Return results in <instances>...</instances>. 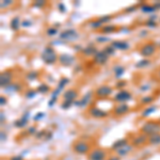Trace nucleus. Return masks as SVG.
<instances>
[{"mask_svg": "<svg viewBox=\"0 0 160 160\" xmlns=\"http://www.w3.org/2000/svg\"><path fill=\"white\" fill-rule=\"evenodd\" d=\"M102 50H104L105 52L107 53V55L109 56V57H112V56H114V55H115V52H117V50H115L114 48H113V47H112V46H111V45H107V46H106V47H105V48H104V49H102Z\"/></svg>", "mask_w": 160, "mask_h": 160, "instance_id": "4c0bfd02", "label": "nucleus"}, {"mask_svg": "<svg viewBox=\"0 0 160 160\" xmlns=\"http://www.w3.org/2000/svg\"><path fill=\"white\" fill-rule=\"evenodd\" d=\"M45 113L44 112H38L37 114L34 115V117H33V121H34V122H40V121H42L44 118H45Z\"/></svg>", "mask_w": 160, "mask_h": 160, "instance_id": "c03bdc74", "label": "nucleus"}, {"mask_svg": "<svg viewBox=\"0 0 160 160\" xmlns=\"http://www.w3.org/2000/svg\"><path fill=\"white\" fill-rule=\"evenodd\" d=\"M140 10L142 13L144 14H153L157 11V9L155 8L154 4H149V3H146V2H142L140 3Z\"/></svg>", "mask_w": 160, "mask_h": 160, "instance_id": "5701e85b", "label": "nucleus"}, {"mask_svg": "<svg viewBox=\"0 0 160 160\" xmlns=\"http://www.w3.org/2000/svg\"><path fill=\"white\" fill-rule=\"evenodd\" d=\"M22 84L18 83V82H13V83H11L9 87H7L4 89V91L8 93H17L22 90Z\"/></svg>", "mask_w": 160, "mask_h": 160, "instance_id": "cd10ccee", "label": "nucleus"}, {"mask_svg": "<svg viewBox=\"0 0 160 160\" xmlns=\"http://www.w3.org/2000/svg\"><path fill=\"white\" fill-rule=\"evenodd\" d=\"M46 135H47V130L43 129L41 131H38V132L35 133V138H37V139H43V138H45Z\"/></svg>", "mask_w": 160, "mask_h": 160, "instance_id": "de8ad7c7", "label": "nucleus"}, {"mask_svg": "<svg viewBox=\"0 0 160 160\" xmlns=\"http://www.w3.org/2000/svg\"><path fill=\"white\" fill-rule=\"evenodd\" d=\"M10 28L14 32H17V31L20 30V28H22V20H20L19 16L12 17V19L10 20Z\"/></svg>", "mask_w": 160, "mask_h": 160, "instance_id": "b1692460", "label": "nucleus"}, {"mask_svg": "<svg viewBox=\"0 0 160 160\" xmlns=\"http://www.w3.org/2000/svg\"><path fill=\"white\" fill-rule=\"evenodd\" d=\"M72 106H74L73 102H65V100H63V102H62V104H61V109L68 110Z\"/></svg>", "mask_w": 160, "mask_h": 160, "instance_id": "a18cd8bd", "label": "nucleus"}, {"mask_svg": "<svg viewBox=\"0 0 160 160\" xmlns=\"http://www.w3.org/2000/svg\"><path fill=\"white\" fill-rule=\"evenodd\" d=\"M13 3H14V1H13V0H2V1L0 2V8H1L2 10L7 9V8L11 7Z\"/></svg>", "mask_w": 160, "mask_h": 160, "instance_id": "ea45409f", "label": "nucleus"}, {"mask_svg": "<svg viewBox=\"0 0 160 160\" xmlns=\"http://www.w3.org/2000/svg\"><path fill=\"white\" fill-rule=\"evenodd\" d=\"M46 4H47V1H45V0H37L32 3V7L37 8V9H43L46 7Z\"/></svg>", "mask_w": 160, "mask_h": 160, "instance_id": "e433bc0d", "label": "nucleus"}, {"mask_svg": "<svg viewBox=\"0 0 160 160\" xmlns=\"http://www.w3.org/2000/svg\"><path fill=\"white\" fill-rule=\"evenodd\" d=\"M9 160H25L22 155H14V156L10 157Z\"/></svg>", "mask_w": 160, "mask_h": 160, "instance_id": "864d4df0", "label": "nucleus"}, {"mask_svg": "<svg viewBox=\"0 0 160 160\" xmlns=\"http://www.w3.org/2000/svg\"><path fill=\"white\" fill-rule=\"evenodd\" d=\"M97 19H98L99 22L105 26V25H108V22H109L110 20L112 19V15H104V16L98 17Z\"/></svg>", "mask_w": 160, "mask_h": 160, "instance_id": "58836bf2", "label": "nucleus"}, {"mask_svg": "<svg viewBox=\"0 0 160 160\" xmlns=\"http://www.w3.org/2000/svg\"><path fill=\"white\" fill-rule=\"evenodd\" d=\"M78 91L74 88H71V89H68L66 91L63 92V100L65 102H76L77 98H78Z\"/></svg>", "mask_w": 160, "mask_h": 160, "instance_id": "f3484780", "label": "nucleus"}, {"mask_svg": "<svg viewBox=\"0 0 160 160\" xmlns=\"http://www.w3.org/2000/svg\"><path fill=\"white\" fill-rule=\"evenodd\" d=\"M132 98V95L129 91L127 90H121L118 93H115V95L113 96V100L117 102L118 104H121V102H127Z\"/></svg>", "mask_w": 160, "mask_h": 160, "instance_id": "4468645a", "label": "nucleus"}, {"mask_svg": "<svg viewBox=\"0 0 160 160\" xmlns=\"http://www.w3.org/2000/svg\"><path fill=\"white\" fill-rule=\"evenodd\" d=\"M37 91L38 94H47L48 92L51 91V88L48 86L47 83H41L40 86L37 88Z\"/></svg>", "mask_w": 160, "mask_h": 160, "instance_id": "473e14b6", "label": "nucleus"}, {"mask_svg": "<svg viewBox=\"0 0 160 160\" xmlns=\"http://www.w3.org/2000/svg\"><path fill=\"white\" fill-rule=\"evenodd\" d=\"M159 122H160V118H159Z\"/></svg>", "mask_w": 160, "mask_h": 160, "instance_id": "774afa93", "label": "nucleus"}, {"mask_svg": "<svg viewBox=\"0 0 160 160\" xmlns=\"http://www.w3.org/2000/svg\"><path fill=\"white\" fill-rule=\"evenodd\" d=\"M7 104H8V98L4 95H1V96H0V105H1V107L6 106Z\"/></svg>", "mask_w": 160, "mask_h": 160, "instance_id": "603ef678", "label": "nucleus"}, {"mask_svg": "<svg viewBox=\"0 0 160 160\" xmlns=\"http://www.w3.org/2000/svg\"><path fill=\"white\" fill-rule=\"evenodd\" d=\"M3 141H7V133L2 130L1 131V142H3Z\"/></svg>", "mask_w": 160, "mask_h": 160, "instance_id": "13d9d810", "label": "nucleus"}, {"mask_svg": "<svg viewBox=\"0 0 160 160\" xmlns=\"http://www.w3.org/2000/svg\"><path fill=\"white\" fill-rule=\"evenodd\" d=\"M112 71H113V75H114L115 78L121 80V78H122L124 76V74H125L126 68H125V66L121 65V64H117V65L113 66Z\"/></svg>", "mask_w": 160, "mask_h": 160, "instance_id": "a878e982", "label": "nucleus"}, {"mask_svg": "<svg viewBox=\"0 0 160 160\" xmlns=\"http://www.w3.org/2000/svg\"><path fill=\"white\" fill-rule=\"evenodd\" d=\"M154 6H155V8H156L157 10H160V1H158V2H155Z\"/></svg>", "mask_w": 160, "mask_h": 160, "instance_id": "e2e57ef3", "label": "nucleus"}, {"mask_svg": "<svg viewBox=\"0 0 160 160\" xmlns=\"http://www.w3.org/2000/svg\"><path fill=\"white\" fill-rule=\"evenodd\" d=\"M89 27L93 30H100L102 27H104V25L96 18V19H93L91 22H89Z\"/></svg>", "mask_w": 160, "mask_h": 160, "instance_id": "72a5a7b5", "label": "nucleus"}, {"mask_svg": "<svg viewBox=\"0 0 160 160\" xmlns=\"http://www.w3.org/2000/svg\"><path fill=\"white\" fill-rule=\"evenodd\" d=\"M41 59L46 65H53L59 60V56L52 46H46L41 53Z\"/></svg>", "mask_w": 160, "mask_h": 160, "instance_id": "f03ea898", "label": "nucleus"}, {"mask_svg": "<svg viewBox=\"0 0 160 160\" xmlns=\"http://www.w3.org/2000/svg\"><path fill=\"white\" fill-rule=\"evenodd\" d=\"M69 83V79L68 77H61L60 80L58 81V83H57V87L56 89L53 90L52 92H51V95H50V98H53V99H58L59 95L61 94L62 91L64 90V88H65L68 84Z\"/></svg>", "mask_w": 160, "mask_h": 160, "instance_id": "1a4fd4ad", "label": "nucleus"}, {"mask_svg": "<svg viewBox=\"0 0 160 160\" xmlns=\"http://www.w3.org/2000/svg\"><path fill=\"white\" fill-rule=\"evenodd\" d=\"M159 22H160V18H159Z\"/></svg>", "mask_w": 160, "mask_h": 160, "instance_id": "338daca9", "label": "nucleus"}, {"mask_svg": "<svg viewBox=\"0 0 160 160\" xmlns=\"http://www.w3.org/2000/svg\"><path fill=\"white\" fill-rule=\"evenodd\" d=\"M57 100H58V99L49 98V100H48V107H49V108H52L53 106H55L56 102H57Z\"/></svg>", "mask_w": 160, "mask_h": 160, "instance_id": "6e6d98bb", "label": "nucleus"}, {"mask_svg": "<svg viewBox=\"0 0 160 160\" xmlns=\"http://www.w3.org/2000/svg\"><path fill=\"white\" fill-rule=\"evenodd\" d=\"M127 84V82L125 81V80H118L117 82H115V89H118L121 91V90H124V87Z\"/></svg>", "mask_w": 160, "mask_h": 160, "instance_id": "37998d69", "label": "nucleus"}, {"mask_svg": "<svg viewBox=\"0 0 160 160\" xmlns=\"http://www.w3.org/2000/svg\"><path fill=\"white\" fill-rule=\"evenodd\" d=\"M13 78H14V73L12 69H6L4 72H2L0 75V87L2 89H6L12 83Z\"/></svg>", "mask_w": 160, "mask_h": 160, "instance_id": "f8f14e48", "label": "nucleus"}, {"mask_svg": "<svg viewBox=\"0 0 160 160\" xmlns=\"http://www.w3.org/2000/svg\"><path fill=\"white\" fill-rule=\"evenodd\" d=\"M152 64V61H151V59H141V60H139V61H137V63L135 64V66H136V68H138V69H143V68H148V66H149Z\"/></svg>", "mask_w": 160, "mask_h": 160, "instance_id": "c85d7f7f", "label": "nucleus"}, {"mask_svg": "<svg viewBox=\"0 0 160 160\" xmlns=\"http://www.w3.org/2000/svg\"><path fill=\"white\" fill-rule=\"evenodd\" d=\"M120 28L118 27V26H114V25H105L104 27L102 28V29L99 30L100 33H102V34H110V33H113L115 32V31H118Z\"/></svg>", "mask_w": 160, "mask_h": 160, "instance_id": "bb28decb", "label": "nucleus"}, {"mask_svg": "<svg viewBox=\"0 0 160 160\" xmlns=\"http://www.w3.org/2000/svg\"><path fill=\"white\" fill-rule=\"evenodd\" d=\"M0 115H1V124H3L4 122H6V115H4V112H3V111H1Z\"/></svg>", "mask_w": 160, "mask_h": 160, "instance_id": "052dcab7", "label": "nucleus"}, {"mask_svg": "<svg viewBox=\"0 0 160 160\" xmlns=\"http://www.w3.org/2000/svg\"><path fill=\"white\" fill-rule=\"evenodd\" d=\"M33 25L30 19H22V28H29Z\"/></svg>", "mask_w": 160, "mask_h": 160, "instance_id": "8fccbe9b", "label": "nucleus"}, {"mask_svg": "<svg viewBox=\"0 0 160 160\" xmlns=\"http://www.w3.org/2000/svg\"><path fill=\"white\" fill-rule=\"evenodd\" d=\"M88 160H107V151L102 148H95L88 154Z\"/></svg>", "mask_w": 160, "mask_h": 160, "instance_id": "6e6552de", "label": "nucleus"}, {"mask_svg": "<svg viewBox=\"0 0 160 160\" xmlns=\"http://www.w3.org/2000/svg\"><path fill=\"white\" fill-rule=\"evenodd\" d=\"M140 132L145 136H153L155 133L160 132V122L159 120H148L145 121L140 127Z\"/></svg>", "mask_w": 160, "mask_h": 160, "instance_id": "f257e3e1", "label": "nucleus"}, {"mask_svg": "<svg viewBox=\"0 0 160 160\" xmlns=\"http://www.w3.org/2000/svg\"><path fill=\"white\" fill-rule=\"evenodd\" d=\"M112 93H113L112 87L109 86V84H102V86H98L95 89L94 95L98 99H105L110 97L112 95Z\"/></svg>", "mask_w": 160, "mask_h": 160, "instance_id": "39448f33", "label": "nucleus"}, {"mask_svg": "<svg viewBox=\"0 0 160 160\" xmlns=\"http://www.w3.org/2000/svg\"><path fill=\"white\" fill-rule=\"evenodd\" d=\"M38 77H40V72L30 71V72H28V73L26 74L25 78H26V80H28V81H35Z\"/></svg>", "mask_w": 160, "mask_h": 160, "instance_id": "2f4dec72", "label": "nucleus"}, {"mask_svg": "<svg viewBox=\"0 0 160 160\" xmlns=\"http://www.w3.org/2000/svg\"><path fill=\"white\" fill-rule=\"evenodd\" d=\"M157 51V44L155 42L144 43L139 49V55L143 57L144 59H149L156 55Z\"/></svg>", "mask_w": 160, "mask_h": 160, "instance_id": "20e7f679", "label": "nucleus"}, {"mask_svg": "<svg viewBox=\"0 0 160 160\" xmlns=\"http://www.w3.org/2000/svg\"><path fill=\"white\" fill-rule=\"evenodd\" d=\"M115 50H121V51H126L130 48V44L127 42V41H124V40H117V41H113L110 44Z\"/></svg>", "mask_w": 160, "mask_h": 160, "instance_id": "6ab92c4d", "label": "nucleus"}, {"mask_svg": "<svg viewBox=\"0 0 160 160\" xmlns=\"http://www.w3.org/2000/svg\"><path fill=\"white\" fill-rule=\"evenodd\" d=\"M152 89V87H151V84H148V83H145V84H142V86L139 87V91L140 92H148L149 90Z\"/></svg>", "mask_w": 160, "mask_h": 160, "instance_id": "49530a36", "label": "nucleus"}, {"mask_svg": "<svg viewBox=\"0 0 160 160\" xmlns=\"http://www.w3.org/2000/svg\"><path fill=\"white\" fill-rule=\"evenodd\" d=\"M144 25H145L148 28H151V29H154V28H156V27H157V20H154V19L148 18V20H146L145 22H144Z\"/></svg>", "mask_w": 160, "mask_h": 160, "instance_id": "a19ab883", "label": "nucleus"}, {"mask_svg": "<svg viewBox=\"0 0 160 160\" xmlns=\"http://www.w3.org/2000/svg\"><path fill=\"white\" fill-rule=\"evenodd\" d=\"M88 114L93 118H105L110 115V113L106 110L100 109L97 106H91L88 109Z\"/></svg>", "mask_w": 160, "mask_h": 160, "instance_id": "9d476101", "label": "nucleus"}, {"mask_svg": "<svg viewBox=\"0 0 160 160\" xmlns=\"http://www.w3.org/2000/svg\"><path fill=\"white\" fill-rule=\"evenodd\" d=\"M58 10L60 13H66L68 12V9H66V6L64 4V2H59L58 3Z\"/></svg>", "mask_w": 160, "mask_h": 160, "instance_id": "09e8293b", "label": "nucleus"}, {"mask_svg": "<svg viewBox=\"0 0 160 160\" xmlns=\"http://www.w3.org/2000/svg\"><path fill=\"white\" fill-rule=\"evenodd\" d=\"M157 110H158V106H156V105H154V104L153 105H149L141 112V118H149L152 114H153V113L156 112Z\"/></svg>", "mask_w": 160, "mask_h": 160, "instance_id": "393cba45", "label": "nucleus"}, {"mask_svg": "<svg viewBox=\"0 0 160 160\" xmlns=\"http://www.w3.org/2000/svg\"><path fill=\"white\" fill-rule=\"evenodd\" d=\"M37 95H38V91L37 90H27V91L25 92V97L27 99H33V98H35L37 97Z\"/></svg>", "mask_w": 160, "mask_h": 160, "instance_id": "c9c22d12", "label": "nucleus"}, {"mask_svg": "<svg viewBox=\"0 0 160 160\" xmlns=\"http://www.w3.org/2000/svg\"><path fill=\"white\" fill-rule=\"evenodd\" d=\"M156 97L154 95H145L140 99V104L141 105H145V106H149V105H153V102H155Z\"/></svg>", "mask_w": 160, "mask_h": 160, "instance_id": "7c9ffc66", "label": "nucleus"}, {"mask_svg": "<svg viewBox=\"0 0 160 160\" xmlns=\"http://www.w3.org/2000/svg\"><path fill=\"white\" fill-rule=\"evenodd\" d=\"M107 160H120V157L117 156V155H114V156L109 157V158H108Z\"/></svg>", "mask_w": 160, "mask_h": 160, "instance_id": "680f3d73", "label": "nucleus"}, {"mask_svg": "<svg viewBox=\"0 0 160 160\" xmlns=\"http://www.w3.org/2000/svg\"><path fill=\"white\" fill-rule=\"evenodd\" d=\"M137 9H138V7H137V6H131V7L126 8V9H125V12H126V13H131V12H135Z\"/></svg>", "mask_w": 160, "mask_h": 160, "instance_id": "5fc2aeb1", "label": "nucleus"}, {"mask_svg": "<svg viewBox=\"0 0 160 160\" xmlns=\"http://www.w3.org/2000/svg\"><path fill=\"white\" fill-rule=\"evenodd\" d=\"M52 138V132L51 131H47V135L45 137V140H50Z\"/></svg>", "mask_w": 160, "mask_h": 160, "instance_id": "bf43d9fd", "label": "nucleus"}, {"mask_svg": "<svg viewBox=\"0 0 160 160\" xmlns=\"http://www.w3.org/2000/svg\"><path fill=\"white\" fill-rule=\"evenodd\" d=\"M109 58L110 57L108 56L104 50H98L96 55L93 57V63L96 64V65H98V66H102L107 63L108 60H109Z\"/></svg>", "mask_w": 160, "mask_h": 160, "instance_id": "2eb2a0df", "label": "nucleus"}, {"mask_svg": "<svg viewBox=\"0 0 160 160\" xmlns=\"http://www.w3.org/2000/svg\"><path fill=\"white\" fill-rule=\"evenodd\" d=\"M148 145H152V146L160 145V132L155 133L153 136H149L148 140Z\"/></svg>", "mask_w": 160, "mask_h": 160, "instance_id": "c756f323", "label": "nucleus"}, {"mask_svg": "<svg viewBox=\"0 0 160 160\" xmlns=\"http://www.w3.org/2000/svg\"><path fill=\"white\" fill-rule=\"evenodd\" d=\"M29 115H30L29 111H26L22 117H20L19 118H17V120L14 122L15 127L18 128V129H22V128L27 127L28 124H29Z\"/></svg>", "mask_w": 160, "mask_h": 160, "instance_id": "a211bd4d", "label": "nucleus"}, {"mask_svg": "<svg viewBox=\"0 0 160 160\" xmlns=\"http://www.w3.org/2000/svg\"><path fill=\"white\" fill-rule=\"evenodd\" d=\"M93 97H95L94 91H88L86 94L82 95V97L79 100H76L74 102V106H76L78 108H82V109L89 107L93 102Z\"/></svg>", "mask_w": 160, "mask_h": 160, "instance_id": "423d86ee", "label": "nucleus"}, {"mask_svg": "<svg viewBox=\"0 0 160 160\" xmlns=\"http://www.w3.org/2000/svg\"><path fill=\"white\" fill-rule=\"evenodd\" d=\"M130 110V106L127 104V102H121V104H117L114 106L112 110V113L114 117L117 118H121L123 115L127 114Z\"/></svg>", "mask_w": 160, "mask_h": 160, "instance_id": "ddd939ff", "label": "nucleus"}, {"mask_svg": "<svg viewBox=\"0 0 160 160\" xmlns=\"http://www.w3.org/2000/svg\"><path fill=\"white\" fill-rule=\"evenodd\" d=\"M76 60V57L73 55H69V53H62L59 56V60L58 62L61 64L62 66H65V68H69L75 63Z\"/></svg>", "mask_w": 160, "mask_h": 160, "instance_id": "dca6fc26", "label": "nucleus"}, {"mask_svg": "<svg viewBox=\"0 0 160 160\" xmlns=\"http://www.w3.org/2000/svg\"><path fill=\"white\" fill-rule=\"evenodd\" d=\"M128 143H129V139H128L127 137H125V138L118 139L117 141H114L112 144H111L110 149L112 152H117V151H118L120 148H122L123 146H125L126 144H128Z\"/></svg>", "mask_w": 160, "mask_h": 160, "instance_id": "412c9836", "label": "nucleus"}, {"mask_svg": "<svg viewBox=\"0 0 160 160\" xmlns=\"http://www.w3.org/2000/svg\"><path fill=\"white\" fill-rule=\"evenodd\" d=\"M148 136H145L142 132H139V133H137V135L132 136V138H131V140H130V143L133 145V148H140L148 144Z\"/></svg>", "mask_w": 160, "mask_h": 160, "instance_id": "9b49d317", "label": "nucleus"}, {"mask_svg": "<svg viewBox=\"0 0 160 160\" xmlns=\"http://www.w3.org/2000/svg\"><path fill=\"white\" fill-rule=\"evenodd\" d=\"M159 48H160V44H159Z\"/></svg>", "mask_w": 160, "mask_h": 160, "instance_id": "69168bd1", "label": "nucleus"}, {"mask_svg": "<svg viewBox=\"0 0 160 160\" xmlns=\"http://www.w3.org/2000/svg\"><path fill=\"white\" fill-rule=\"evenodd\" d=\"M157 78L160 80V68L158 69V72H157Z\"/></svg>", "mask_w": 160, "mask_h": 160, "instance_id": "0e129e2a", "label": "nucleus"}, {"mask_svg": "<svg viewBox=\"0 0 160 160\" xmlns=\"http://www.w3.org/2000/svg\"><path fill=\"white\" fill-rule=\"evenodd\" d=\"M91 144L83 139H78L72 144V149L77 155H88L91 152Z\"/></svg>", "mask_w": 160, "mask_h": 160, "instance_id": "7ed1b4c3", "label": "nucleus"}, {"mask_svg": "<svg viewBox=\"0 0 160 160\" xmlns=\"http://www.w3.org/2000/svg\"><path fill=\"white\" fill-rule=\"evenodd\" d=\"M27 132H28V135H35V133L38 132V129L35 126H30V127H28Z\"/></svg>", "mask_w": 160, "mask_h": 160, "instance_id": "3c124183", "label": "nucleus"}, {"mask_svg": "<svg viewBox=\"0 0 160 160\" xmlns=\"http://www.w3.org/2000/svg\"><path fill=\"white\" fill-rule=\"evenodd\" d=\"M97 51H98V49H97V47L95 46V44L94 43H89L86 47H83L81 53H82V56L87 57V58H90V57H92L93 58V57L97 53Z\"/></svg>", "mask_w": 160, "mask_h": 160, "instance_id": "aec40b11", "label": "nucleus"}, {"mask_svg": "<svg viewBox=\"0 0 160 160\" xmlns=\"http://www.w3.org/2000/svg\"><path fill=\"white\" fill-rule=\"evenodd\" d=\"M133 148H135L133 145L129 142V143L126 144L125 146H123L122 148H120L118 151L115 152V154H117V156H118L120 158H122V157H126L127 155H129L131 152L133 151Z\"/></svg>", "mask_w": 160, "mask_h": 160, "instance_id": "4be33fe9", "label": "nucleus"}, {"mask_svg": "<svg viewBox=\"0 0 160 160\" xmlns=\"http://www.w3.org/2000/svg\"><path fill=\"white\" fill-rule=\"evenodd\" d=\"M59 38L63 41L64 43L68 42H75L79 38V33L75 29H66L59 34Z\"/></svg>", "mask_w": 160, "mask_h": 160, "instance_id": "0eeeda50", "label": "nucleus"}, {"mask_svg": "<svg viewBox=\"0 0 160 160\" xmlns=\"http://www.w3.org/2000/svg\"><path fill=\"white\" fill-rule=\"evenodd\" d=\"M148 30H141L140 32H139V35H140L141 38L148 37Z\"/></svg>", "mask_w": 160, "mask_h": 160, "instance_id": "4d7b16f0", "label": "nucleus"}, {"mask_svg": "<svg viewBox=\"0 0 160 160\" xmlns=\"http://www.w3.org/2000/svg\"><path fill=\"white\" fill-rule=\"evenodd\" d=\"M58 34H60V33H59L58 28L49 27V28H47V29H46V35H47V37L53 38V37H56V35H58Z\"/></svg>", "mask_w": 160, "mask_h": 160, "instance_id": "f704fd0d", "label": "nucleus"}, {"mask_svg": "<svg viewBox=\"0 0 160 160\" xmlns=\"http://www.w3.org/2000/svg\"><path fill=\"white\" fill-rule=\"evenodd\" d=\"M96 42L98 44H105L107 42H110V38L106 37V35H98L96 38Z\"/></svg>", "mask_w": 160, "mask_h": 160, "instance_id": "79ce46f5", "label": "nucleus"}]
</instances>
